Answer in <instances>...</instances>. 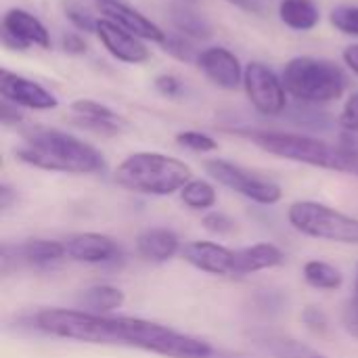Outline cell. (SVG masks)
<instances>
[{"instance_id":"d590c367","label":"cell","mask_w":358,"mask_h":358,"mask_svg":"<svg viewBox=\"0 0 358 358\" xmlns=\"http://www.w3.org/2000/svg\"><path fill=\"white\" fill-rule=\"evenodd\" d=\"M61 48H63L67 55H76V57H80V55H84V52L88 50V44H86V40H84V36H82V34H78V31H69V34H65V36L61 38Z\"/></svg>"},{"instance_id":"9c48e42d","label":"cell","mask_w":358,"mask_h":358,"mask_svg":"<svg viewBox=\"0 0 358 358\" xmlns=\"http://www.w3.org/2000/svg\"><path fill=\"white\" fill-rule=\"evenodd\" d=\"M2 44L10 50H27L31 46L48 50L52 40L48 27L29 10L13 6L2 15Z\"/></svg>"},{"instance_id":"603a6c76","label":"cell","mask_w":358,"mask_h":358,"mask_svg":"<svg viewBox=\"0 0 358 358\" xmlns=\"http://www.w3.org/2000/svg\"><path fill=\"white\" fill-rule=\"evenodd\" d=\"M304 279L315 289H325V292L338 289L344 283L342 273L338 268H334L331 264L321 262V260H310L304 264Z\"/></svg>"},{"instance_id":"ab89813d","label":"cell","mask_w":358,"mask_h":358,"mask_svg":"<svg viewBox=\"0 0 358 358\" xmlns=\"http://www.w3.org/2000/svg\"><path fill=\"white\" fill-rule=\"evenodd\" d=\"M15 197H17V195H15V191H13L8 185H2V187H0V208H2V210H8Z\"/></svg>"},{"instance_id":"74e56055","label":"cell","mask_w":358,"mask_h":358,"mask_svg":"<svg viewBox=\"0 0 358 358\" xmlns=\"http://www.w3.org/2000/svg\"><path fill=\"white\" fill-rule=\"evenodd\" d=\"M227 2L245 10V13H252V15H262L266 10L264 0H227Z\"/></svg>"},{"instance_id":"83f0119b","label":"cell","mask_w":358,"mask_h":358,"mask_svg":"<svg viewBox=\"0 0 358 358\" xmlns=\"http://www.w3.org/2000/svg\"><path fill=\"white\" fill-rule=\"evenodd\" d=\"M176 143L189 151H195V153H210V151H216L218 149V143L206 134V132H199V130H182L176 134Z\"/></svg>"},{"instance_id":"d6a6232c","label":"cell","mask_w":358,"mask_h":358,"mask_svg":"<svg viewBox=\"0 0 358 358\" xmlns=\"http://www.w3.org/2000/svg\"><path fill=\"white\" fill-rule=\"evenodd\" d=\"M342 153L358 162V128H342L338 134V143Z\"/></svg>"},{"instance_id":"1f68e13d","label":"cell","mask_w":358,"mask_h":358,"mask_svg":"<svg viewBox=\"0 0 358 358\" xmlns=\"http://www.w3.org/2000/svg\"><path fill=\"white\" fill-rule=\"evenodd\" d=\"M153 86H155V90H157L159 94H164V96H168V99H176V96L182 94V82H180V78L174 76V73H159V76L155 78Z\"/></svg>"},{"instance_id":"2e32d148","label":"cell","mask_w":358,"mask_h":358,"mask_svg":"<svg viewBox=\"0 0 358 358\" xmlns=\"http://www.w3.org/2000/svg\"><path fill=\"white\" fill-rule=\"evenodd\" d=\"M69 109L82 128H88L96 134H120L128 126L117 111L92 99H76Z\"/></svg>"},{"instance_id":"4fadbf2b","label":"cell","mask_w":358,"mask_h":358,"mask_svg":"<svg viewBox=\"0 0 358 358\" xmlns=\"http://www.w3.org/2000/svg\"><path fill=\"white\" fill-rule=\"evenodd\" d=\"M99 8L105 19H111L113 23H117L120 27H124L126 31L134 34L145 42L164 44V40L168 38V31H164L153 19H149L138 8L122 0H99Z\"/></svg>"},{"instance_id":"d4e9b609","label":"cell","mask_w":358,"mask_h":358,"mask_svg":"<svg viewBox=\"0 0 358 358\" xmlns=\"http://www.w3.org/2000/svg\"><path fill=\"white\" fill-rule=\"evenodd\" d=\"M180 199L191 210H208L216 203V189L208 180H191L180 191Z\"/></svg>"},{"instance_id":"ffe728a7","label":"cell","mask_w":358,"mask_h":358,"mask_svg":"<svg viewBox=\"0 0 358 358\" xmlns=\"http://www.w3.org/2000/svg\"><path fill=\"white\" fill-rule=\"evenodd\" d=\"M170 21L178 34L191 40H208L214 34L210 19L189 2H174L170 6Z\"/></svg>"},{"instance_id":"ba28073f","label":"cell","mask_w":358,"mask_h":358,"mask_svg":"<svg viewBox=\"0 0 358 358\" xmlns=\"http://www.w3.org/2000/svg\"><path fill=\"white\" fill-rule=\"evenodd\" d=\"M243 90L252 107L262 115L275 117L287 109V90L283 78L262 61H252L245 65Z\"/></svg>"},{"instance_id":"8992f818","label":"cell","mask_w":358,"mask_h":358,"mask_svg":"<svg viewBox=\"0 0 358 358\" xmlns=\"http://www.w3.org/2000/svg\"><path fill=\"white\" fill-rule=\"evenodd\" d=\"M289 224L308 237L358 245V218L319 201H296L287 212Z\"/></svg>"},{"instance_id":"484cf974","label":"cell","mask_w":358,"mask_h":358,"mask_svg":"<svg viewBox=\"0 0 358 358\" xmlns=\"http://www.w3.org/2000/svg\"><path fill=\"white\" fill-rule=\"evenodd\" d=\"M162 48L170 57H174V59H178L182 63H195V65H197V59H199V52H201L199 48H195L191 38H187V36H182L178 31L168 34V38L164 40Z\"/></svg>"},{"instance_id":"e575fe53","label":"cell","mask_w":358,"mask_h":358,"mask_svg":"<svg viewBox=\"0 0 358 358\" xmlns=\"http://www.w3.org/2000/svg\"><path fill=\"white\" fill-rule=\"evenodd\" d=\"M340 124L342 128H358V90L352 92L344 103V109L340 113Z\"/></svg>"},{"instance_id":"30bf717a","label":"cell","mask_w":358,"mask_h":358,"mask_svg":"<svg viewBox=\"0 0 358 358\" xmlns=\"http://www.w3.org/2000/svg\"><path fill=\"white\" fill-rule=\"evenodd\" d=\"M0 96L17 107L34 111H50L59 105V99L46 86L8 69L0 71Z\"/></svg>"},{"instance_id":"ac0fdd59","label":"cell","mask_w":358,"mask_h":358,"mask_svg":"<svg viewBox=\"0 0 358 358\" xmlns=\"http://www.w3.org/2000/svg\"><path fill=\"white\" fill-rule=\"evenodd\" d=\"M285 256L283 252L273 245V243H256L252 248H243L235 252V264H233V275H250L266 268H275L283 264Z\"/></svg>"},{"instance_id":"5b68a950","label":"cell","mask_w":358,"mask_h":358,"mask_svg":"<svg viewBox=\"0 0 358 358\" xmlns=\"http://www.w3.org/2000/svg\"><path fill=\"white\" fill-rule=\"evenodd\" d=\"M285 90L302 105H325L344 96L348 78L344 69L323 57H294L281 71Z\"/></svg>"},{"instance_id":"8d00e7d4","label":"cell","mask_w":358,"mask_h":358,"mask_svg":"<svg viewBox=\"0 0 358 358\" xmlns=\"http://www.w3.org/2000/svg\"><path fill=\"white\" fill-rule=\"evenodd\" d=\"M0 122L4 126H15V124L23 122V115L19 113V107L17 105H13V103H8V101L2 99V105H0Z\"/></svg>"},{"instance_id":"5bb4252c","label":"cell","mask_w":358,"mask_h":358,"mask_svg":"<svg viewBox=\"0 0 358 358\" xmlns=\"http://www.w3.org/2000/svg\"><path fill=\"white\" fill-rule=\"evenodd\" d=\"M67 256L65 252V243L61 241H50V239H29L17 248L2 245L0 252V262L2 266H6L10 260H15V264H27L34 268H50L55 264H59L63 258Z\"/></svg>"},{"instance_id":"44dd1931","label":"cell","mask_w":358,"mask_h":358,"mask_svg":"<svg viewBox=\"0 0 358 358\" xmlns=\"http://www.w3.org/2000/svg\"><path fill=\"white\" fill-rule=\"evenodd\" d=\"M279 19L294 31H310L321 21V10L315 0H281Z\"/></svg>"},{"instance_id":"f546056e","label":"cell","mask_w":358,"mask_h":358,"mask_svg":"<svg viewBox=\"0 0 358 358\" xmlns=\"http://www.w3.org/2000/svg\"><path fill=\"white\" fill-rule=\"evenodd\" d=\"M203 229L214 233V235H231L235 231V220L222 212H210L206 218H203Z\"/></svg>"},{"instance_id":"836d02e7","label":"cell","mask_w":358,"mask_h":358,"mask_svg":"<svg viewBox=\"0 0 358 358\" xmlns=\"http://www.w3.org/2000/svg\"><path fill=\"white\" fill-rule=\"evenodd\" d=\"M342 325L344 329L358 340V296L350 298L342 308Z\"/></svg>"},{"instance_id":"277c9868","label":"cell","mask_w":358,"mask_h":358,"mask_svg":"<svg viewBox=\"0 0 358 358\" xmlns=\"http://www.w3.org/2000/svg\"><path fill=\"white\" fill-rule=\"evenodd\" d=\"M191 180L193 172L182 159L153 151L132 153L115 168V182L143 195H172Z\"/></svg>"},{"instance_id":"7c38bea8","label":"cell","mask_w":358,"mask_h":358,"mask_svg":"<svg viewBox=\"0 0 358 358\" xmlns=\"http://www.w3.org/2000/svg\"><path fill=\"white\" fill-rule=\"evenodd\" d=\"M96 36H99L103 48L115 61H120V63L141 65V63H147L149 57H151L145 40H141L134 34L126 31L124 27H120L111 19H105V17L99 19V23H96Z\"/></svg>"},{"instance_id":"8fae6325","label":"cell","mask_w":358,"mask_h":358,"mask_svg":"<svg viewBox=\"0 0 358 358\" xmlns=\"http://www.w3.org/2000/svg\"><path fill=\"white\" fill-rule=\"evenodd\" d=\"M197 67L201 73L222 90H237L243 86L245 67L239 57L227 46H208L199 52Z\"/></svg>"},{"instance_id":"60d3db41","label":"cell","mask_w":358,"mask_h":358,"mask_svg":"<svg viewBox=\"0 0 358 358\" xmlns=\"http://www.w3.org/2000/svg\"><path fill=\"white\" fill-rule=\"evenodd\" d=\"M357 296H358V281H357Z\"/></svg>"},{"instance_id":"f35d334b","label":"cell","mask_w":358,"mask_h":358,"mask_svg":"<svg viewBox=\"0 0 358 358\" xmlns=\"http://www.w3.org/2000/svg\"><path fill=\"white\" fill-rule=\"evenodd\" d=\"M342 59H344L346 67H348L355 76H358V42L357 44H350V46H346V48H344Z\"/></svg>"},{"instance_id":"52a82bcc","label":"cell","mask_w":358,"mask_h":358,"mask_svg":"<svg viewBox=\"0 0 358 358\" xmlns=\"http://www.w3.org/2000/svg\"><path fill=\"white\" fill-rule=\"evenodd\" d=\"M206 172L222 187H227L256 203H262V206H273V203L281 201V197H283V191L277 182L262 178L229 159H218V157L208 159Z\"/></svg>"},{"instance_id":"7402d4cb","label":"cell","mask_w":358,"mask_h":358,"mask_svg":"<svg viewBox=\"0 0 358 358\" xmlns=\"http://www.w3.org/2000/svg\"><path fill=\"white\" fill-rule=\"evenodd\" d=\"M124 300V292L113 285H94L78 296L80 308L94 315H107L111 310H117Z\"/></svg>"},{"instance_id":"7a4b0ae2","label":"cell","mask_w":358,"mask_h":358,"mask_svg":"<svg viewBox=\"0 0 358 358\" xmlns=\"http://www.w3.org/2000/svg\"><path fill=\"white\" fill-rule=\"evenodd\" d=\"M15 157L31 168L63 174H94L105 168L103 153L90 143L57 128L34 126L23 134Z\"/></svg>"},{"instance_id":"f1b7e54d","label":"cell","mask_w":358,"mask_h":358,"mask_svg":"<svg viewBox=\"0 0 358 358\" xmlns=\"http://www.w3.org/2000/svg\"><path fill=\"white\" fill-rule=\"evenodd\" d=\"M65 17L69 19V23L78 29V31H86V34H96V23L99 19H94L86 8H82L80 4H67L65 6Z\"/></svg>"},{"instance_id":"4316f807","label":"cell","mask_w":358,"mask_h":358,"mask_svg":"<svg viewBox=\"0 0 358 358\" xmlns=\"http://www.w3.org/2000/svg\"><path fill=\"white\" fill-rule=\"evenodd\" d=\"M329 19H331V25L338 31H342L344 36L358 38V6H352V4L336 6L331 10Z\"/></svg>"},{"instance_id":"9a60e30c","label":"cell","mask_w":358,"mask_h":358,"mask_svg":"<svg viewBox=\"0 0 358 358\" xmlns=\"http://www.w3.org/2000/svg\"><path fill=\"white\" fill-rule=\"evenodd\" d=\"M180 254L197 271H203L210 275H220V277L233 275L235 252H231L224 245H218L212 241H191L180 250Z\"/></svg>"},{"instance_id":"3957f363","label":"cell","mask_w":358,"mask_h":358,"mask_svg":"<svg viewBox=\"0 0 358 358\" xmlns=\"http://www.w3.org/2000/svg\"><path fill=\"white\" fill-rule=\"evenodd\" d=\"M239 134L252 141L262 151L277 155L281 159L358 176L357 159L342 153L338 145H329L321 138L279 130H239Z\"/></svg>"},{"instance_id":"d6986e66","label":"cell","mask_w":358,"mask_h":358,"mask_svg":"<svg viewBox=\"0 0 358 358\" xmlns=\"http://www.w3.org/2000/svg\"><path fill=\"white\" fill-rule=\"evenodd\" d=\"M136 250L151 262H168L180 252V241L170 229H147L138 235Z\"/></svg>"},{"instance_id":"4dcf8cb0","label":"cell","mask_w":358,"mask_h":358,"mask_svg":"<svg viewBox=\"0 0 358 358\" xmlns=\"http://www.w3.org/2000/svg\"><path fill=\"white\" fill-rule=\"evenodd\" d=\"M302 321H304V325H306L313 334H317V336H323V334L329 329V319H327V315H325L321 308H317V306L304 308Z\"/></svg>"},{"instance_id":"6da1fadb","label":"cell","mask_w":358,"mask_h":358,"mask_svg":"<svg viewBox=\"0 0 358 358\" xmlns=\"http://www.w3.org/2000/svg\"><path fill=\"white\" fill-rule=\"evenodd\" d=\"M34 327L46 336L61 340L128 346L166 358L214 357V350L208 342L174 331L172 327L134 317H109L86 310L44 308L34 317Z\"/></svg>"},{"instance_id":"e0dca14e","label":"cell","mask_w":358,"mask_h":358,"mask_svg":"<svg viewBox=\"0 0 358 358\" xmlns=\"http://www.w3.org/2000/svg\"><path fill=\"white\" fill-rule=\"evenodd\" d=\"M63 243H65V252L71 260L86 262V264L111 262L120 254L117 243L111 237L101 235V233H78V235L67 237Z\"/></svg>"},{"instance_id":"cb8c5ba5","label":"cell","mask_w":358,"mask_h":358,"mask_svg":"<svg viewBox=\"0 0 358 358\" xmlns=\"http://www.w3.org/2000/svg\"><path fill=\"white\" fill-rule=\"evenodd\" d=\"M266 350L275 358H325L319 355L317 350H313L310 346L294 340V338H285V336H264L262 338Z\"/></svg>"}]
</instances>
